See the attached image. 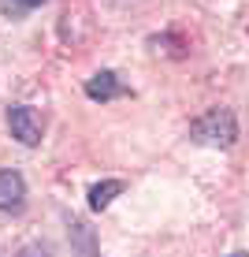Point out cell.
<instances>
[{
  "instance_id": "obj_2",
  "label": "cell",
  "mask_w": 249,
  "mask_h": 257,
  "mask_svg": "<svg viewBox=\"0 0 249 257\" xmlns=\"http://www.w3.org/2000/svg\"><path fill=\"white\" fill-rule=\"evenodd\" d=\"M8 131H12V138L19 146H38L45 123H41V116L30 104H8Z\"/></svg>"
},
{
  "instance_id": "obj_8",
  "label": "cell",
  "mask_w": 249,
  "mask_h": 257,
  "mask_svg": "<svg viewBox=\"0 0 249 257\" xmlns=\"http://www.w3.org/2000/svg\"><path fill=\"white\" fill-rule=\"evenodd\" d=\"M230 257H249V253H242V250H234V253H230Z\"/></svg>"
},
{
  "instance_id": "obj_3",
  "label": "cell",
  "mask_w": 249,
  "mask_h": 257,
  "mask_svg": "<svg viewBox=\"0 0 249 257\" xmlns=\"http://www.w3.org/2000/svg\"><path fill=\"white\" fill-rule=\"evenodd\" d=\"M26 209V179L15 168H0V212L19 216Z\"/></svg>"
},
{
  "instance_id": "obj_4",
  "label": "cell",
  "mask_w": 249,
  "mask_h": 257,
  "mask_svg": "<svg viewBox=\"0 0 249 257\" xmlns=\"http://www.w3.org/2000/svg\"><path fill=\"white\" fill-rule=\"evenodd\" d=\"M86 97L97 101V104L119 101V97H130V86L119 82V75H115V71H97V75L86 78Z\"/></svg>"
},
{
  "instance_id": "obj_1",
  "label": "cell",
  "mask_w": 249,
  "mask_h": 257,
  "mask_svg": "<svg viewBox=\"0 0 249 257\" xmlns=\"http://www.w3.org/2000/svg\"><path fill=\"white\" fill-rule=\"evenodd\" d=\"M238 138H242V131H238V116L230 108H223V104L201 112V116L190 123V142L208 146V149H230Z\"/></svg>"
},
{
  "instance_id": "obj_5",
  "label": "cell",
  "mask_w": 249,
  "mask_h": 257,
  "mask_svg": "<svg viewBox=\"0 0 249 257\" xmlns=\"http://www.w3.org/2000/svg\"><path fill=\"white\" fill-rule=\"evenodd\" d=\"M67 238H71V257H101L97 231L82 216H67Z\"/></svg>"
},
{
  "instance_id": "obj_6",
  "label": "cell",
  "mask_w": 249,
  "mask_h": 257,
  "mask_svg": "<svg viewBox=\"0 0 249 257\" xmlns=\"http://www.w3.org/2000/svg\"><path fill=\"white\" fill-rule=\"evenodd\" d=\"M123 190H127V183H123V179H104V183H93V187H90V209H93V212H104V209H108L112 201L123 194Z\"/></svg>"
},
{
  "instance_id": "obj_7",
  "label": "cell",
  "mask_w": 249,
  "mask_h": 257,
  "mask_svg": "<svg viewBox=\"0 0 249 257\" xmlns=\"http://www.w3.org/2000/svg\"><path fill=\"white\" fill-rule=\"evenodd\" d=\"M45 0H0V12L12 15V19H23V15H30L34 8H41Z\"/></svg>"
}]
</instances>
